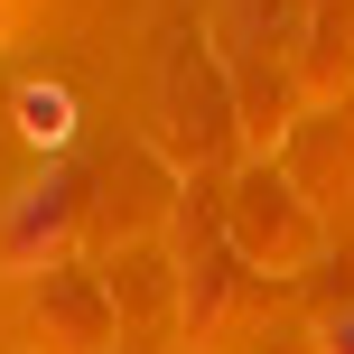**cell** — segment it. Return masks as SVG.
I'll return each instance as SVG.
<instances>
[{"mask_svg": "<svg viewBox=\"0 0 354 354\" xmlns=\"http://www.w3.org/2000/svg\"><path fill=\"white\" fill-rule=\"evenodd\" d=\"M326 354H354V308H345L336 326H326Z\"/></svg>", "mask_w": 354, "mask_h": 354, "instance_id": "obj_3", "label": "cell"}, {"mask_svg": "<svg viewBox=\"0 0 354 354\" xmlns=\"http://www.w3.org/2000/svg\"><path fill=\"white\" fill-rule=\"evenodd\" d=\"M66 196H75L66 177H37V187H28V205L10 214V243H37V224H56V214H66Z\"/></svg>", "mask_w": 354, "mask_h": 354, "instance_id": "obj_2", "label": "cell"}, {"mask_svg": "<svg viewBox=\"0 0 354 354\" xmlns=\"http://www.w3.org/2000/svg\"><path fill=\"white\" fill-rule=\"evenodd\" d=\"M19 131H28V140L37 149H56V140H66V131H75V103H66V84H19Z\"/></svg>", "mask_w": 354, "mask_h": 354, "instance_id": "obj_1", "label": "cell"}]
</instances>
